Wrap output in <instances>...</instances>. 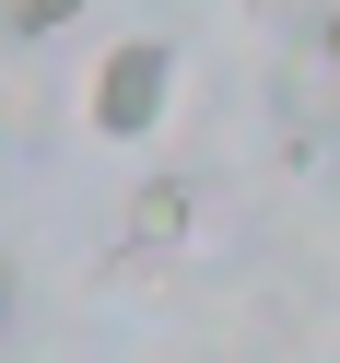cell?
<instances>
[{"instance_id": "cell-1", "label": "cell", "mask_w": 340, "mask_h": 363, "mask_svg": "<svg viewBox=\"0 0 340 363\" xmlns=\"http://www.w3.org/2000/svg\"><path fill=\"white\" fill-rule=\"evenodd\" d=\"M165 94H176V48L165 35H118V48L94 59V82H82V118H94L106 141H141V129L165 118Z\"/></svg>"}, {"instance_id": "cell-2", "label": "cell", "mask_w": 340, "mask_h": 363, "mask_svg": "<svg viewBox=\"0 0 340 363\" xmlns=\"http://www.w3.org/2000/svg\"><path fill=\"white\" fill-rule=\"evenodd\" d=\"M188 176H153V188L141 199H129V258H153V246H176V235H188Z\"/></svg>"}, {"instance_id": "cell-3", "label": "cell", "mask_w": 340, "mask_h": 363, "mask_svg": "<svg viewBox=\"0 0 340 363\" xmlns=\"http://www.w3.org/2000/svg\"><path fill=\"white\" fill-rule=\"evenodd\" d=\"M71 12H82V0H0V24H12V35H59Z\"/></svg>"}, {"instance_id": "cell-4", "label": "cell", "mask_w": 340, "mask_h": 363, "mask_svg": "<svg viewBox=\"0 0 340 363\" xmlns=\"http://www.w3.org/2000/svg\"><path fill=\"white\" fill-rule=\"evenodd\" d=\"M317 59H329V71H340V12H329V24H317Z\"/></svg>"}, {"instance_id": "cell-5", "label": "cell", "mask_w": 340, "mask_h": 363, "mask_svg": "<svg viewBox=\"0 0 340 363\" xmlns=\"http://www.w3.org/2000/svg\"><path fill=\"white\" fill-rule=\"evenodd\" d=\"M0 316H12V269H0Z\"/></svg>"}]
</instances>
